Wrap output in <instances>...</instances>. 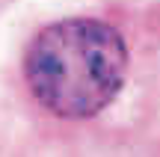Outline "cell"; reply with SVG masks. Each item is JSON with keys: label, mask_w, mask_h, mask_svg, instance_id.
I'll use <instances>...</instances> for the list:
<instances>
[{"label": "cell", "mask_w": 160, "mask_h": 157, "mask_svg": "<svg viewBox=\"0 0 160 157\" xmlns=\"http://www.w3.org/2000/svg\"><path fill=\"white\" fill-rule=\"evenodd\" d=\"M122 33L98 18H65L33 36L24 80L42 110L57 119H95L116 101L128 77Z\"/></svg>", "instance_id": "1"}]
</instances>
